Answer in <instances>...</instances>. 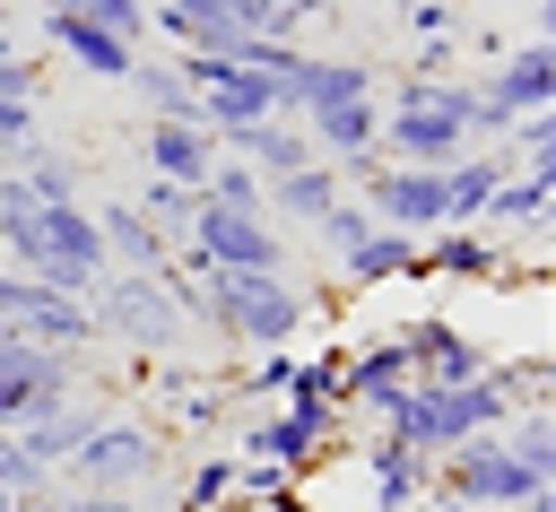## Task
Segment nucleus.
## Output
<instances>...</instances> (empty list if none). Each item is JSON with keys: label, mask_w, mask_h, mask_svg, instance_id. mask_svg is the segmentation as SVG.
<instances>
[{"label": "nucleus", "mask_w": 556, "mask_h": 512, "mask_svg": "<svg viewBox=\"0 0 556 512\" xmlns=\"http://www.w3.org/2000/svg\"><path fill=\"white\" fill-rule=\"evenodd\" d=\"M408 35L417 43H452V0H408Z\"/></svg>", "instance_id": "nucleus-40"}, {"label": "nucleus", "mask_w": 556, "mask_h": 512, "mask_svg": "<svg viewBox=\"0 0 556 512\" xmlns=\"http://www.w3.org/2000/svg\"><path fill=\"white\" fill-rule=\"evenodd\" d=\"M0 486H9L17 503H35V495H52V469H35V460L17 451V434H0Z\"/></svg>", "instance_id": "nucleus-35"}, {"label": "nucleus", "mask_w": 556, "mask_h": 512, "mask_svg": "<svg viewBox=\"0 0 556 512\" xmlns=\"http://www.w3.org/2000/svg\"><path fill=\"white\" fill-rule=\"evenodd\" d=\"M130 200H139V217H148L165 243H182V234H191V217H200V191H191V182H165V174H148Z\"/></svg>", "instance_id": "nucleus-30"}, {"label": "nucleus", "mask_w": 556, "mask_h": 512, "mask_svg": "<svg viewBox=\"0 0 556 512\" xmlns=\"http://www.w3.org/2000/svg\"><path fill=\"white\" fill-rule=\"evenodd\" d=\"M486 95L504 104V121H521V113H547V104H556V43H547V35H530V43H504V52H495V78H486Z\"/></svg>", "instance_id": "nucleus-15"}, {"label": "nucleus", "mask_w": 556, "mask_h": 512, "mask_svg": "<svg viewBox=\"0 0 556 512\" xmlns=\"http://www.w3.org/2000/svg\"><path fill=\"white\" fill-rule=\"evenodd\" d=\"M504 269H513V252H504V234H486V226H434V234H417V278L495 286Z\"/></svg>", "instance_id": "nucleus-12"}, {"label": "nucleus", "mask_w": 556, "mask_h": 512, "mask_svg": "<svg viewBox=\"0 0 556 512\" xmlns=\"http://www.w3.org/2000/svg\"><path fill=\"white\" fill-rule=\"evenodd\" d=\"M9 174L26 182V200H87V165H78L70 148H43V139H35Z\"/></svg>", "instance_id": "nucleus-27"}, {"label": "nucleus", "mask_w": 556, "mask_h": 512, "mask_svg": "<svg viewBox=\"0 0 556 512\" xmlns=\"http://www.w3.org/2000/svg\"><path fill=\"white\" fill-rule=\"evenodd\" d=\"M156 469H165V443H156V425H139V417H96V425H87V443L61 460V486L139 495Z\"/></svg>", "instance_id": "nucleus-5"}, {"label": "nucleus", "mask_w": 556, "mask_h": 512, "mask_svg": "<svg viewBox=\"0 0 556 512\" xmlns=\"http://www.w3.org/2000/svg\"><path fill=\"white\" fill-rule=\"evenodd\" d=\"M348 95H374V61L356 52H304L287 78H278V113H313V104H348Z\"/></svg>", "instance_id": "nucleus-14"}, {"label": "nucleus", "mask_w": 556, "mask_h": 512, "mask_svg": "<svg viewBox=\"0 0 556 512\" xmlns=\"http://www.w3.org/2000/svg\"><path fill=\"white\" fill-rule=\"evenodd\" d=\"M556 477H530L513 451H504V434H469V443H452V451H434V495H452V503H469V512H521L530 495H547Z\"/></svg>", "instance_id": "nucleus-4"}, {"label": "nucleus", "mask_w": 556, "mask_h": 512, "mask_svg": "<svg viewBox=\"0 0 556 512\" xmlns=\"http://www.w3.org/2000/svg\"><path fill=\"white\" fill-rule=\"evenodd\" d=\"M87 312H96V338L139 347L148 364L191 338V312H182V295L165 286V269H104L96 295H87Z\"/></svg>", "instance_id": "nucleus-3"}, {"label": "nucleus", "mask_w": 556, "mask_h": 512, "mask_svg": "<svg viewBox=\"0 0 556 512\" xmlns=\"http://www.w3.org/2000/svg\"><path fill=\"white\" fill-rule=\"evenodd\" d=\"M295 121H304L313 156L339 165V182H356V174L382 156V87H374V95H348V104H313V113H295Z\"/></svg>", "instance_id": "nucleus-10"}, {"label": "nucleus", "mask_w": 556, "mask_h": 512, "mask_svg": "<svg viewBox=\"0 0 556 512\" xmlns=\"http://www.w3.org/2000/svg\"><path fill=\"white\" fill-rule=\"evenodd\" d=\"M408 78H452V43H417L408 52Z\"/></svg>", "instance_id": "nucleus-43"}, {"label": "nucleus", "mask_w": 556, "mask_h": 512, "mask_svg": "<svg viewBox=\"0 0 556 512\" xmlns=\"http://www.w3.org/2000/svg\"><path fill=\"white\" fill-rule=\"evenodd\" d=\"M130 87H139V104H148V121H200V95H191V78H182L174 61H156V52H139V61H130Z\"/></svg>", "instance_id": "nucleus-26"}, {"label": "nucleus", "mask_w": 556, "mask_h": 512, "mask_svg": "<svg viewBox=\"0 0 556 512\" xmlns=\"http://www.w3.org/2000/svg\"><path fill=\"white\" fill-rule=\"evenodd\" d=\"M217 503H235V451H200L174 486V512H217Z\"/></svg>", "instance_id": "nucleus-32"}, {"label": "nucleus", "mask_w": 556, "mask_h": 512, "mask_svg": "<svg viewBox=\"0 0 556 512\" xmlns=\"http://www.w3.org/2000/svg\"><path fill=\"white\" fill-rule=\"evenodd\" d=\"M43 35H52V52H61V61H78L87 78H130V61H139V43H122L113 26L78 17V9H52V17H43Z\"/></svg>", "instance_id": "nucleus-19"}, {"label": "nucleus", "mask_w": 556, "mask_h": 512, "mask_svg": "<svg viewBox=\"0 0 556 512\" xmlns=\"http://www.w3.org/2000/svg\"><path fill=\"white\" fill-rule=\"evenodd\" d=\"M52 9H78V0H43V17H52Z\"/></svg>", "instance_id": "nucleus-44"}, {"label": "nucleus", "mask_w": 556, "mask_h": 512, "mask_svg": "<svg viewBox=\"0 0 556 512\" xmlns=\"http://www.w3.org/2000/svg\"><path fill=\"white\" fill-rule=\"evenodd\" d=\"M174 260L182 269H287L295 260V243H287V226H269V217H243V208H208L200 200V217H191V234L174 243Z\"/></svg>", "instance_id": "nucleus-6"}, {"label": "nucleus", "mask_w": 556, "mask_h": 512, "mask_svg": "<svg viewBox=\"0 0 556 512\" xmlns=\"http://www.w3.org/2000/svg\"><path fill=\"white\" fill-rule=\"evenodd\" d=\"M469 78H400L382 104V156L391 165H452L469 156Z\"/></svg>", "instance_id": "nucleus-2"}, {"label": "nucleus", "mask_w": 556, "mask_h": 512, "mask_svg": "<svg viewBox=\"0 0 556 512\" xmlns=\"http://www.w3.org/2000/svg\"><path fill=\"white\" fill-rule=\"evenodd\" d=\"M139 165L165 174V182H191V191H200V174L217 165V139H208L200 121H148V130H139Z\"/></svg>", "instance_id": "nucleus-20"}, {"label": "nucleus", "mask_w": 556, "mask_h": 512, "mask_svg": "<svg viewBox=\"0 0 556 512\" xmlns=\"http://www.w3.org/2000/svg\"><path fill=\"white\" fill-rule=\"evenodd\" d=\"M339 278H348V286H391V278H417V234L374 226L365 243H348V252H339Z\"/></svg>", "instance_id": "nucleus-25"}, {"label": "nucleus", "mask_w": 556, "mask_h": 512, "mask_svg": "<svg viewBox=\"0 0 556 512\" xmlns=\"http://www.w3.org/2000/svg\"><path fill=\"white\" fill-rule=\"evenodd\" d=\"M365 234H374V217H365V200H339V208H330V217L313 226V243H321L330 260H339L348 243H365Z\"/></svg>", "instance_id": "nucleus-34"}, {"label": "nucleus", "mask_w": 556, "mask_h": 512, "mask_svg": "<svg viewBox=\"0 0 556 512\" xmlns=\"http://www.w3.org/2000/svg\"><path fill=\"white\" fill-rule=\"evenodd\" d=\"M287 382H295V347H261V364L243 373V391H252V399H278Z\"/></svg>", "instance_id": "nucleus-38"}, {"label": "nucleus", "mask_w": 556, "mask_h": 512, "mask_svg": "<svg viewBox=\"0 0 556 512\" xmlns=\"http://www.w3.org/2000/svg\"><path fill=\"white\" fill-rule=\"evenodd\" d=\"M417 373H408V356L391 347V330L382 338H365V347H348V373H339V417H391V399L408 391Z\"/></svg>", "instance_id": "nucleus-13"}, {"label": "nucleus", "mask_w": 556, "mask_h": 512, "mask_svg": "<svg viewBox=\"0 0 556 512\" xmlns=\"http://www.w3.org/2000/svg\"><path fill=\"white\" fill-rule=\"evenodd\" d=\"M96 417H104V399H96V391H70L61 408H43V417H26V425H17V451H26L35 469H52V486H61V460L87 443V425H96Z\"/></svg>", "instance_id": "nucleus-18"}, {"label": "nucleus", "mask_w": 556, "mask_h": 512, "mask_svg": "<svg viewBox=\"0 0 556 512\" xmlns=\"http://www.w3.org/2000/svg\"><path fill=\"white\" fill-rule=\"evenodd\" d=\"M495 156H504L513 174H521V165H556V113H521V121L504 130V148H495Z\"/></svg>", "instance_id": "nucleus-33"}, {"label": "nucleus", "mask_w": 556, "mask_h": 512, "mask_svg": "<svg viewBox=\"0 0 556 512\" xmlns=\"http://www.w3.org/2000/svg\"><path fill=\"white\" fill-rule=\"evenodd\" d=\"M313 321V295L287 269H208L191 295V330H217L226 347H295Z\"/></svg>", "instance_id": "nucleus-1"}, {"label": "nucleus", "mask_w": 556, "mask_h": 512, "mask_svg": "<svg viewBox=\"0 0 556 512\" xmlns=\"http://www.w3.org/2000/svg\"><path fill=\"white\" fill-rule=\"evenodd\" d=\"M348 200V182H339V165H321V156H304L295 174H278L269 182V226H287V234H313L330 208Z\"/></svg>", "instance_id": "nucleus-17"}, {"label": "nucleus", "mask_w": 556, "mask_h": 512, "mask_svg": "<svg viewBox=\"0 0 556 512\" xmlns=\"http://www.w3.org/2000/svg\"><path fill=\"white\" fill-rule=\"evenodd\" d=\"M495 434H504V451H513L530 477H556V408H513Z\"/></svg>", "instance_id": "nucleus-29"}, {"label": "nucleus", "mask_w": 556, "mask_h": 512, "mask_svg": "<svg viewBox=\"0 0 556 512\" xmlns=\"http://www.w3.org/2000/svg\"><path fill=\"white\" fill-rule=\"evenodd\" d=\"M0 17H9V0H0Z\"/></svg>", "instance_id": "nucleus-46"}, {"label": "nucleus", "mask_w": 556, "mask_h": 512, "mask_svg": "<svg viewBox=\"0 0 556 512\" xmlns=\"http://www.w3.org/2000/svg\"><path fill=\"white\" fill-rule=\"evenodd\" d=\"M226 156H243L261 182H278V174H295L304 156H313V139H304V121H287V113H269V121H243V130H226L217 139Z\"/></svg>", "instance_id": "nucleus-21"}, {"label": "nucleus", "mask_w": 556, "mask_h": 512, "mask_svg": "<svg viewBox=\"0 0 556 512\" xmlns=\"http://www.w3.org/2000/svg\"><path fill=\"white\" fill-rule=\"evenodd\" d=\"M235 503H243V512H261V503H269V512H295L304 486H295V469H278V460H243V451H235Z\"/></svg>", "instance_id": "nucleus-31"}, {"label": "nucleus", "mask_w": 556, "mask_h": 512, "mask_svg": "<svg viewBox=\"0 0 556 512\" xmlns=\"http://www.w3.org/2000/svg\"><path fill=\"white\" fill-rule=\"evenodd\" d=\"M504 174H513V165H504L495 148H469V156H452V165H443V217H452V226H478Z\"/></svg>", "instance_id": "nucleus-24"}, {"label": "nucleus", "mask_w": 556, "mask_h": 512, "mask_svg": "<svg viewBox=\"0 0 556 512\" xmlns=\"http://www.w3.org/2000/svg\"><path fill=\"white\" fill-rule=\"evenodd\" d=\"M174 417H182V425H217V417H226V391H208V382H200V391H182V408H174Z\"/></svg>", "instance_id": "nucleus-42"}, {"label": "nucleus", "mask_w": 556, "mask_h": 512, "mask_svg": "<svg viewBox=\"0 0 556 512\" xmlns=\"http://www.w3.org/2000/svg\"><path fill=\"white\" fill-rule=\"evenodd\" d=\"M43 87V61L35 52H0V95H35Z\"/></svg>", "instance_id": "nucleus-41"}, {"label": "nucleus", "mask_w": 556, "mask_h": 512, "mask_svg": "<svg viewBox=\"0 0 556 512\" xmlns=\"http://www.w3.org/2000/svg\"><path fill=\"white\" fill-rule=\"evenodd\" d=\"M356 191H365V217L391 226V234H434V226H452V217H443V165H391V156H374V165L356 174Z\"/></svg>", "instance_id": "nucleus-8"}, {"label": "nucleus", "mask_w": 556, "mask_h": 512, "mask_svg": "<svg viewBox=\"0 0 556 512\" xmlns=\"http://www.w3.org/2000/svg\"><path fill=\"white\" fill-rule=\"evenodd\" d=\"M200 200H208V208H243V217H269V182H261L243 156H226V148H217V165L200 174Z\"/></svg>", "instance_id": "nucleus-28"}, {"label": "nucleus", "mask_w": 556, "mask_h": 512, "mask_svg": "<svg viewBox=\"0 0 556 512\" xmlns=\"http://www.w3.org/2000/svg\"><path fill=\"white\" fill-rule=\"evenodd\" d=\"M556 217V165H521V174H504L495 182V200H486V234H513V226H547Z\"/></svg>", "instance_id": "nucleus-22"}, {"label": "nucleus", "mask_w": 556, "mask_h": 512, "mask_svg": "<svg viewBox=\"0 0 556 512\" xmlns=\"http://www.w3.org/2000/svg\"><path fill=\"white\" fill-rule=\"evenodd\" d=\"M35 139H43V121H35V95H0V156L17 165Z\"/></svg>", "instance_id": "nucleus-36"}, {"label": "nucleus", "mask_w": 556, "mask_h": 512, "mask_svg": "<svg viewBox=\"0 0 556 512\" xmlns=\"http://www.w3.org/2000/svg\"><path fill=\"white\" fill-rule=\"evenodd\" d=\"M52 503L61 512H148L139 495H96V486H52Z\"/></svg>", "instance_id": "nucleus-39"}, {"label": "nucleus", "mask_w": 556, "mask_h": 512, "mask_svg": "<svg viewBox=\"0 0 556 512\" xmlns=\"http://www.w3.org/2000/svg\"><path fill=\"white\" fill-rule=\"evenodd\" d=\"M426 486H434V451H417V443L374 425L365 434V495H374V512H408Z\"/></svg>", "instance_id": "nucleus-16"}, {"label": "nucleus", "mask_w": 556, "mask_h": 512, "mask_svg": "<svg viewBox=\"0 0 556 512\" xmlns=\"http://www.w3.org/2000/svg\"><path fill=\"white\" fill-rule=\"evenodd\" d=\"M78 391V356L70 347H35L17 330H0V434H17L26 417L61 408Z\"/></svg>", "instance_id": "nucleus-7"}, {"label": "nucleus", "mask_w": 556, "mask_h": 512, "mask_svg": "<svg viewBox=\"0 0 556 512\" xmlns=\"http://www.w3.org/2000/svg\"><path fill=\"white\" fill-rule=\"evenodd\" d=\"M391 347L408 356V373L417 382H469V373H486L495 356L452 321V312H417V321H391Z\"/></svg>", "instance_id": "nucleus-11"}, {"label": "nucleus", "mask_w": 556, "mask_h": 512, "mask_svg": "<svg viewBox=\"0 0 556 512\" xmlns=\"http://www.w3.org/2000/svg\"><path fill=\"white\" fill-rule=\"evenodd\" d=\"M330 443H339V399H287L278 417H252L235 451H243V460H278V469L304 477Z\"/></svg>", "instance_id": "nucleus-9"}, {"label": "nucleus", "mask_w": 556, "mask_h": 512, "mask_svg": "<svg viewBox=\"0 0 556 512\" xmlns=\"http://www.w3.org/2000/svg\"><path fill=\"white\" fill-rule=\"evenodd\" d=\"M78 17H96V26H113L122 43H148V0H78Z\"/></svg>", "instance_id": "nucleus-37"}, {"label": "nucleus", "mask_w": 556, "mask_h": 512, "mask_svg": "<svg viewBox=\"0 0 556 512\" xmlns=\"http://www.w3.org/2000/svg\"><path fill=\"white\" fill-rule=\"evenodd\" d=\"M217 512H243V503H217Z\"/></svg>", "instance_id": "nucleus-45"}, {"label": "nucleus", "mask_w": 556, "mask_h": 512, "mask_svg": "<svg viewBox=\"0 0 556 512\" xmlns=\"http://www.w3.org/2000/svg\"><path fill=\"white\" fill-rule=\"evenodd\" d=\"M96 234H104V260H113V269H165V252H174V243L139 217V200H130V191L96 208Z\"/></svg>", "instance_id": "nucleus-23"}]
</instances>
